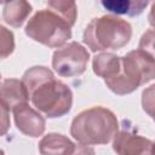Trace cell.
Segmentation results:
<instances>
[{
  "label": "cell",
  "mask_w": 155,
  "mask_h": 155,
  "mask_svg": "<svg viewBox=\"0 0 155 155\" xmlns=\"http://www.w3.org/2000/svg\"><path fill=\"white\" fill-rule=\"evenodd\" d=\"M31 5L25 0H15L2 4V18L6 24L19 28L31 13Z\"/></svg>",
  "instance_id": "11"
},
{
  "label": "cell",
  "mask_w": 155,
  "mask_h": 155,
  "mask_svg": "<svg viewBox=\"0 0 155 155\" xmlns=\"http://www.w3.org/2000/svg\"><path fill=\"white\" fill-rule=\"evenodd\" d=\"M75 143L67 136L52 132L45 134L40 139L38 149L41 155H69Z\"/></svg>",
  "instance_id": "10"
},
{
  "label": "cell",
  "mask_w": 155,
  "mask_h": 155,
  "mask_svg": "<svg viewBox=\"0 0 155 155\" xmlns=\"http://www.w3.org/2000/svg\"><path fill=\"white\" fill-rule=\"evenodd\" d=\"M148 22L153 27V29H155V2L151 4V7H150V11L148 15Z\"/></svg>",
  "instance_id": "20"
},
{
  "label": "cell",
  "mask_w": 155,
  "mask_h": 155,
  "mask_svg": "<svg viewBox=\"0 0 155 155\" xmlns=\"http://www.w3.org/2000/svg\"><path fill=\"white\" fill-rule=\"evenodd\" d=\"M69 155H96V153H94V149L92 147L79 143V144L74 145V148Z\"/></svg>",
  "instance_id": "18"
},
{
  "label": "cell",
  "mask_w": 155,
  "mask_h": 155,
  "mask_svg": "<svg viewBox=\"0 0 155 155\" xmlns=\"http://www.w3.org/2000/svg\"><path fill=\"white\" fill-rule=\"evenodd\" d=\"M73 25L51 8L39 10L27 23L24 33L31 40L50 48H61L71 38Z\"/></svg>",
  "instance_id": "5"
},
{
  "label": "cell",
  "mask_w": 155,
  "mask_h": 155,
  "mask_svg": "<svg viewBox=\"0 0 155 155\" xmlns=\"http://www.w3.org/2000/svg\"><path fill=\"white\" fill-rule=\"evenodd\" d=\"M22 81L33 107L48 119L67 115L73 107V92L53 71L44 65H34L24 71Z\"/></svg>",
  "instance_id": "1"
},
{
  "label": "cell",
  "mask_w": 155,
  "mask_h": 155,
  "mask_svg": "<svg viewBox=\"0 0 155 155\" xmlns=\"http://www.w3.org/2000/svg\"><path fill=\"white\" fill-rule=\"evenodd\" d=\"M119 132V120L108 108L91 107L80 111L70 124V136L81 144H107Z\"/></svg>",
  "instance_id": "2"
},
{
  "label": "cell",
  "mask_w": 155,
  "mask_h": 155,
  "mask_svg": "<svg viewBox=\"0 0 155 155\" xmlns=\"http://www.w3.org/2000/svg\"><path fill=\"white\" fill-rule=\"evenodd\" d=\"M153 79H155V61L140 50H133L121 57L119 73L104 80V84L115 94L125 96Z\"/></svg>",
  "instance_id": "4"
},
{
  "label": "cell",
  "mask_w": 155,
  "mask_h": 155,
  "mask_svg": "<svg viewBox=\"0 0 155 155\" xmlns=\"http://www.w3.org/2000/svg\"><path fill=\"white\" fill-rule=\"evenodd\" d=\"M101 5L111 13L133 17L140 15L149 2L144 0H103Z\"/></svg>",
  "instance_id": "13"
},
{
  "label": "cell",
  "mask_w": 155,
  "mask_h": 155,
  "mask_svg": "<svg viewBox=\"0 0 155 155\" xmlns=\"http://www.w3.org/2000/svg\"><path fill=\"white\" fill-rule=\"evenodd\" d=\"M138 50L155 61V29H148L140 36Z\"/></svg>",
  "instance_id": "15"
},
{
  "label": "cell",
  "mask_w": 155,
  "mask_h": 155,
  "mask_svg": "<svg viewBox=\"0 0 155 155\" xmlns=\"http://www.w3.org/2000/svg\"><path fill=\"white\" fill-rule=\"evenodd\" d=\"M142 108L155 122V84L145 87L142 92Z\"/></svg>",
  "instance_id": "16"
},
{
  "label": "cell",
  "mask_w": 155,
  "mask_h": 155,
  "mask_svg": "<svg viewBox=\"0 0 155 155\" xmlns=\"http://www.w3.org/2000/svg\"><path fill=\"white\" fill-rule=\"evenodd\" d=\"M113 150L116 155H155V142L125 128L115 134Z\"/></svg>",
  "instance_id": "7"
},
{
  "label": "cell",
  "mask_w": 155,
  "mask_h": 155,
  "mask_svg": "<svg viewBox=\"0 0 155 155\" xmlns=\"http://www.w3.org/2000/svg\"><path fill=\"white\" fill-rule=\"evenodd\" d=\"M13 121L19 132L24 136L36 138L42 136L46 128V120L41 113L28 103H22L12 108Z\"/></svg>",
  "instance_id": "8"
},
{
  "label": "cell",
  "mask_w": 155,
  "mask_h": 155,
  "mask_svg": "<svg viewBox=\"0 0 155 155\" xmlns=\"http://www.w3.org/2000/svg\"><path fill=\"white\" fill-rule=\"evenodd\" d=\"M90 53L78 41H70L52 54V68L62 78H75L85 73Z\"/></svg>",
  "instance_id": "6"
},
{
  "label": "cell",
  "mask_w": 155,
  "mask_h": 155,
  "mask_svg": "<svg viewBox=\"0 0 155 155\" xmlns=\"http://www.w3.org/2000/svg\"><path fill=\"white\" fill-rule=\"evenodd\" d=\"M132 38V25L114 15L94 17L86 25L82 41L92 52L120 50Z\"/></svg>",
  "instance_id": "3"
},
{
  "label": "cell",
  "mask_w": 155,
  "mask_h": 155,
  "mask_svg": "<svg viewBox=\"0 0 155 155\" xmlns=\"http://www.w3.org/2000/svg\"><path fill=\"white\" fill-rule=\"evenodd\" d=\"M1 103L7 105L11 110L13 107L28 103L29 94L25 85L18 79H4L1 82Z\"/></svg>",
  "instance_id": "9"
},
{
  "label": "cell",
  "mask_w": 155,
  "mask_h": 155,
  "mask_svg": "<svg viewBox=\"0 0 155 155\" xmlns=\"http://www.w3.org/2000/svg\"><path fill=\"white\" fill-rule=\"evenodd\" d=\"M120 64L121 57L113 52H101L96 54L92 59L93 73L103 80L114 78L119 73Z\"/></svg>",
  "instance_id": "12"
},
{
  "label": "cell",
  "mask_w": 155,
  "mask_h": 155,
  "mask_svg": "<svg viewBox=\"0 0 155 155\" xmlns=\"http://www.w3.org/2000/svg\"><path fill=\"white\" fill-rule=\"evenodd\" d=\"M1 115H2V131H1V133L5 134L6 131L10 127V119H8V116H10V108L7 105H5L4 103H1Z\"/></svg>",
  "instance_id": "19"
},
{
  "label": "cell",
  "mask_w": 155,
  "mask_h": 155,
  "mask_svg": "<svg viewBox=\"0 0 155 155\" xmlns=\"http://www.w3.org/2000/svg\"><path fill=\"white\" fill-rule=\"evenodd\" d=\"M1 31V58H6L15 51V36L13 33L6 29L4 25L0 27Z\"/></svg>",
  "instance_id": "17"
},
{
  "label": "cell",
  "mask_w": 155,
  "mask_h": 155,
  "mask_svg": "<svg viewBox=\"0 0 155 155\" xmlns=\"http://www.w3.org/2000/svg\"><path fill=\"white\" fill-rule=\"evenodd\" d=\"M47 7L58 12L63 16L71 25L75 24L78 18V7L75 1H67V0H51L47 2Z\"/></svg>",
  "instance_id": "14"
}]
</instances>
